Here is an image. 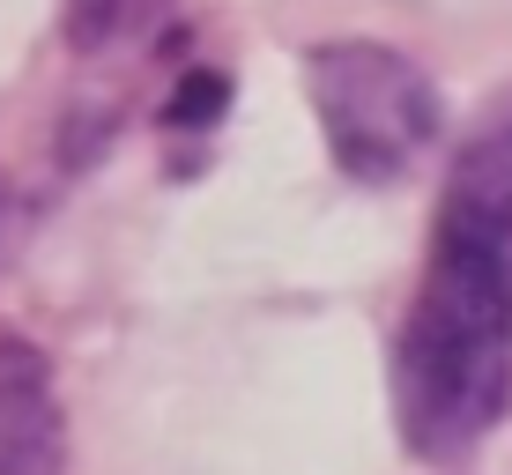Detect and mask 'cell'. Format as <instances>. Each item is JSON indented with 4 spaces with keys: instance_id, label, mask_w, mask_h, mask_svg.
I'll return each mask as SVG.
<instances>
[{
    "instance_id": "6da1fadb",
    "label": "cell",
    "mask_w": 512,
    "mask_h": 475,
    "mask_svg": "<svg viewBox=\"0 0 512 475\" xmlns=\"http://www.w3.org/2000/svg\"><path fill=\"white\" fill-rule=\"evenodd\" d=\"M512 409V201L453 179L438 201L431 268L394 334L401 446L453 468Z\"/></svg>"
},
{
    "instance_id": "7a4b0ae2",
    "label": "cell",
    "mask_w": 512,
    "mask_h": 475,
    "mask_svg": "<svg viewBox=\"0 0 512 475\" xmlns=\"http://www.w3.org/2000/svg\"><path fill=\"white\" fill-rule=\"evenodd\" d=\"M305 97L320 112L327 156L364 186H386L431 149L438 134V90L431 75L394 45L334 38L305 52Z\"/></svg>"
},
{
    "instance_id": "3957f363",
    "label": "cell",
    "mask_w": 512,
    "mask_h": 475,
    "mask_svg": "<svg viewBox=\"0 0 512 475\" xmlns=\"http://www.w3.org/2000/svg\"><path fill=\"white\" fill-rule=\"evenodd\" d=\"M67 424L52 394V364L30 334L0 327V475H60Z\"/></svg>"
},
{
    "instance_id": "277c9868",
    "label": "cell",
    "mask_w": 512,
    "mask_h": 475,
    "mask_svg": "<svg viewBox=\"0 0 512 475\" xmlns=\"http://www.w3.org/2000/svg\"><path fill=\"white\" fill-rule=\"evenodd\" d=\"M164 15H171V0H60V38L82 60H97V52L141 45Z\"/></svg>"
},
{
    "instance_id": "5b68a950",
    "label": "cell",
    "mask_w": 512,
    "mask_h": 475,
    "mask_svg": "<svg viewBox=\"0 0 512 475\" xmlns=\"http://www.w3.org/2000/svg\"><path fill=\"white\" fill-rule=\"evenodd\" d=\"M223 104H231V82L201 67V75L179 82V97L164 104V119H171V127H193V134H201V127H216V119H223Z\"/></svg>"
}]
</instances>
